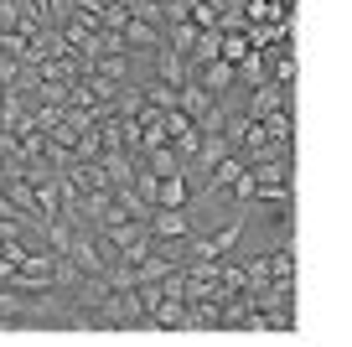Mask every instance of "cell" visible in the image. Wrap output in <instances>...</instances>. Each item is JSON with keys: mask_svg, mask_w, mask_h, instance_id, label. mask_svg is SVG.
Listing matches in <instances>:
<instances>
[{"mask_svg": "<svg viewBox=\"0 0 352 347\" xmlns=\"http://www.w3.org/2000/svg\"><path fill=\"white\" fill-rule=\"evenodd\" d=\"M218 52H223V32H197V42H192V52H187V67L218 63Z\"/></svg>", "mask_w": 352, "mask_h": 347, "instance_id": "9", "label": "cell"}, {"mask_svg": "<svg viewBox=\"0 0 352 347\" xmlns=\"http://www.w3.org/2000/svg\"><path fill=\"white\" fill-rule=\"evenodd\" d=\"M155 207H192V182H187V176H155L151 213H155Z\"/></svg>", "mask_w": 352, "mask_h": 347, "instance_id": "3", "label": "cell"}, {"mask_svg": "<svg viewBox=\"0 0 352 347\" xmlns=\"http://www.w3.org/2000/svg\"><path fill=\"white\" fill-rule=\"evenodd\" d=\"M239 16H243V26H280V21H290L275 0H239Z\"/></svg>", "mask_w": 352, "mask_h": 347, "instance_id": "7", "label": "cell"}, {"mask_svg": "<svg viewBox=\"0 0 352 347\" xmlns=\"http://www.w3.org/2000/svg\"><path fill=\"white\" fill-rule=\"evenodd\" d=\"M145 171L151 176H187V161H182V156L171 151V145H155V151H145Z\"/></svg>", "mask_w": 352, "mask_h": 347, "instance_id": "8", "label": "cell"}, {"mask_svg": "<svg viewBox=\"0 0 352 347\" xmlns=\"http://www.w3.org/2000/svg\"><path fill=\"white\" fill-rule=\"evenodd\" d=\"M192 78V67H187V57L182 52H171V47H155V83H166V88H182Z\"/></svg>", "mask_w": 352, "mask_h": 347, "instance_id": "4", "label": "cell"}, {"mask_svg": "<svg viewBox=\"0 0 352 347\" xmlns=\"http://www.w3.org/2000/svg\"><path fill=\"white\" fill-rule=\"evenodd\" d=\"M145 233L151 239H197V197H192V207H155L151 223H145Z\"/></svg>", "mask_w": 352, "mask_h": 347, "instance_id": "1", "label": "cell"}, {"mask_svg": "<svg viewBox=\"0 0 352 347\" xmlns=\"http://www.w3.org/2000/svg\"><path fill=\"white\" fill-rule=\"evenodd\" d=\"M120 42H124V52H145V47H161V26L155 21H140V16H130V21L120 26Z\"/></svg>", "mask_w": 352, "mask_h": 347, "instance_id": "5", "label": "cell"}, {"mask_svg": "<svg viewBox=\"0 0 352 347\" xmlns=\"http://www.w3.org/2000/svg\"><path fill=\"white\" fill-rule=\"evenodd\" d=\"M192 78H197L202 88H208L212 98H228V88H233V63H202V67H192Z\"/></svg>", "mask_w": 352, "mask_h": 347, "instance_id": "6", "label": "cell"}, {"mask_svg": "<svg viewBox=\"0 0 352 347\" xmlns=\"http://www.w3.org/2000/svg\"><path fill=\"white\" fill-rule=\"evenodd\" d=\"M280 109H290V88H280V83H259L239 114H249V120H270V114H280Z\"/></svg>", "mask_w": 352, "mask_h": 347, "instance_id": "2", "label": "cell"}]
</instances>
